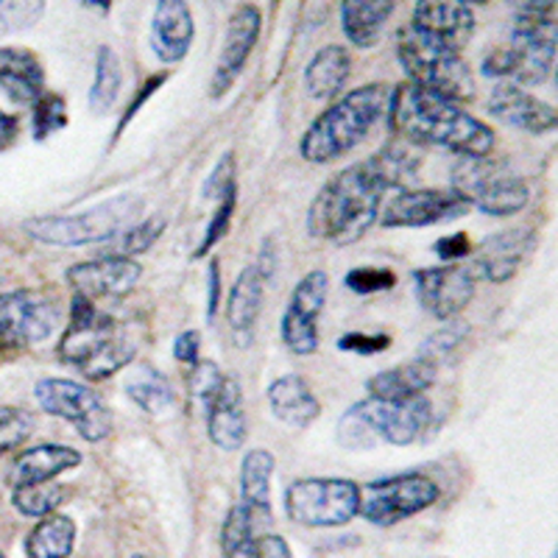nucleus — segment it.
Instances as JSON below:
<instances>
[{
  "mask_svg": "<svg viewBox=\"0 0 558 558\" xmlns=\"http://www.w3.org/2000/svg\"><path fill=\"white\" fill-rule=\"evenodd\" d=\"M349 64H352V59H349L347 48H341V45L322 48L305 70V87L311 98H316V101L336 98L349 78Z\"/></svg>",
  "mask_w": 558,
  "mask_h": 558,
  "instance_id": "31",
  "label": "nucleus"
},
{
  "mask_svg": "<svg viewBox=\"0 0 558 558\" xmlns=\"http://www.w3.org/2000/svg\"><path fill=\"white\" fill-rule=\"evenodd\" d=\"M433 416L430 402L425 393L411 400H375L349 408L338 422V441L347 450H372L377 441H388L393 447L413 445L427 430Z\"/></svg>",
  "mask_w": 558,
  "mask_h": 558,
  "instance_id": "5",
  "label": "nucleus"
},
{
  "mask_svg": "<svg viewBox=\"0 0 558 558\" xmlns=\"http://www.w3.org/2000/svg\"><path fill=\"white\" fill-rule=\"evenodd\" d=\"M76 542V522L64 514L39 517V525L28 533L26 553L37 558H64L73 553Z\"/></svg>",
  "mask_w": 558,
  "mask_h": 558,
  "instance_id": "33",
  "label": "nucleus"
},
{
  "mask_svg": "<svg viewBox=\"0 0 558 558\" xmlns=\"http://www.w3.org/2000/svg\"><path fill=\"white\" fill-rule=\"evenodd\" d=\"M68 123V107H64L62 96H51V93H43V96L34 101V137L48 140L51 134H57L59 129H64Z\"/></svg>",
  "mask_w": 558,
  "mask_h": 558,
  "instance_id": "38",
  "label": "nucleus"
},
{
  "mask_svg": "<svg viewBox=\"0 0 558 558\" xmlns=\"http://www.w3.org/2000/svg\"><path fill=\"white\" fill-rule=\"evenodd\" d=\"M137 355V341L118 318L101 313L84 293H73L70 327L59 341V357L87 380H107L118 375Z\"/></svg>",
  "mask_w": 558,
  "mask_h": 558,
  "instance_id": "3",
  "label": "nucleus"
},
{
  "mask_svg": "<svg viewBox=\"0 0 558 558\" xmlns=\"http://www.w3.org/2000/svg\"><path fill=\"white\" fill-rule=\"evenodd\" d=\"M463 332H466V327H463V324H450V327H445L441 332H433V338L425 343V349H422V355L430 357V361L447 355V352H450V349L461 341Z\"/></svg>",
  "mask_w": 558,
  "mask_h": 558,
  "instance_id": "45",
  "label": "nucleus"
},
{
  "mask_svg": "<svg viewBox=\"0 0 558 558\" xmlns=\"http://www.w3.org/2000/svg\"><path fill=\"white\" fill-rule=\"evenodd\" d=\"M330 277L324 271H311L293 291L288 311L282 316V341L293 355H313L318 349V318L327 305Z\"/></svg>",
  "mask_w": 558,
  "mask_h": 558,
  "instance_id": "13",
  "label": "nucleus"
},
{
  "mask_svg": "<svg viewBox=\"0 0 558 558\" xmlns=\"http://www.w3.org/2000/svg\"><path fill=\"white\" fill-rule=\"evenodd\" d=\"M37 422L23 408H0V456L20 447L34 433Z\"/></svg>",
  "mask_w": 558,
  "mask_h": 558,
  "instance_id": "39",
  "label": "nucleus"
},
{
  "mask_svg": "<svg viewBox=\"0 0 558 558\" xmlns=\"http://www.w3.org/2000/svg\"><path fill=\"white\" fill-rule=\"evenodd\" d=\"M391 107V87L386 84H368L352 89L349 96L332 104L324 114H318L313 126L299 143V151L313 166H324L343 157L355 146H361L368 132L388 118Z\"/></svg>",
  "mask_w": 558,
  "mask_h": 558,
  "instance_id": "4",
  "label": "nucleus"
},
{
  "mask_svg": "<svg viewBox=\"0 0 558 558\" xmlns=\"http://www.w3.org/2000/svg\"><path fill=\"white\" fill-rule=\"evenodd\" d=\"M517 20H553L556 0H508Z\"/></svg>",
  "mask_w": 558,
  "mask_h": 558,
  "instance_id": "46",
  "label": "nucleus"
},
{
  "mask_svg": "<svg viewBox=\"0 0 558 558\" xmlns=\"http://www.w3.org/2000/svg\"><path fill=\"white\" fill-rule=\"evenodd\" d=\"M162 229H166V218L162 216L132 223L114 241L107 243V254H114V257H134V254L151 248L157 243V238L162 235Z\"/></svg>",
  "mask_w": 558,
  "mask_h": 558,
  "instance_id": "37",
  "label": "nucleus"
},
{
  "mask_svg": "<svg viewBox=\"0 0 558 558\" xmlns=\"http://www.w3.org/2000/svg\"><path fill=\"white\" fill-rule=\"evenodd\" d=\"M260 517L252 514L243 502H238V506H232V511H229L227 522H223V531H221V550L223 556L229 558H238V556H248L252 558V547H254V539L260 536V531H257V525H260ZM263 525H268V522H263Z\"/></svg>",
  "mask_w": 558,
  "mask_h": 558,
  "instance_id": "34",
  "label": "nucleus"
},
{
  "mask_svg": "<svg viewBox=\"0 0 558 558\" xmlns=\"http://www.w3.org/2000/svg\"><path fill=\"white\" fill-rule=\"evenodd\" d=\"M235 154H223L221 162H218L216 168H213V173H209L207 184H204V196H213L218 202V198L227 196L229 191H238V182H235Z\"/></svg>",
  "mask_w": 558,
  "mask_h": 558,
  "instance_id": "43",
  "label": "nucleus"
},
{
  "mask_svg": "<svg viewBox=\"0 0 558 558\" xmlns=\"http://www.w3.org/2000/svg\"><path fill=\"white\" fill-rule=\"evenodd\" d=\"M268 405H271V413L279 422H286L291 427H307L322 413L316 393L299 375H286L274 380L271 388H268Z\"/></svg>",
  "mask_w": 558,
  "mask_h": 558,
  "instance_id": "27",
  "label": "nucleus"
},
{
  "mask_svg": "<svg viewBox=\"0 0 558 558\" xmlns=\"http://www.w3.org/2000/svg\"><path fill=\"white\" fill-rule=\"evenodd\" d=\"M533 232L525 227L506 229V232H495L481 243V252H477V263L472 268L483 274L488 282H508L520 271L525 254L533 246Z\"/></svg>",
  "mask_w": 558,
  "mask_h": 558,
  "instance_id": "23",
  "label": "nucleus"
},
{
  "mask_svg": "<svg viewBox=\"0 0 558 558\" xmlns=\"http://www.w3.org/2000/svg\"><path fill=\"white\" fill-rule=\"evenodd\" d=\"M263 293H266V277L260 274V268H243L241 277L235 279V288L229 293V324H232L241 347H248L252 341L254 324L263 311Z\"/></svg>",
  "mask_w": 558,
  "mask_h": 558,
  "instance_id": "28",
  "label": "nucleus"
},
{
  "mask_svg": "<svg viewBox=\"0 0 558 558\" xmlns=\"http://www.w3.org/2000/svg\"><path fill=\"white\" fill-rule=\"evenodd\" d=\"M405 173V154L386 151L332 177L313 198L307 213L311 235L336 246L361 241L368 227L380 218L386 193L400 187Z\"/></svg>",
  "mask_w": 558,
  "mask_h": 558,
  "instance_id": "1",
  "label": "nucleus"
},
{
  "mask_svg": "<svg viewBox=\"0 0 558 558\" xmlns=\"http://www.w3.org/2000/svg\"><path fill=\"white\" fill-rule=\"evenodd\" d=\"M277 470V461L268 450L246 452L241 463V502L271 525V475Z\"/></svg>",
  "mask_w": 558,
  "mask_h": 558,
  "instance_id": "30",
  "label": "nucleus"
},
{
  "mask_svg": "<svg viewBox=\"0 0 558 558\" xmlns=\"http://www.w3.org/2000/svg\"><path fill=\"white\" fill-rule=\"evenodd\" d=\"M209 293H207V318L213 322L218 313V296H221V271H218V260H213V266H209Z\"/></svg>",
  "mask_w": 558,
  "mask_h": 558,
  "instance_id": "50",
  "label": "nucleus"
},
{
  "mask_svg": "<svg viewBox=\"0 0 558 558\" xmlns=\"http://www.w3.org/2000/svg\"><path fill=\"white\" fill-rule=\"evenodd\" d=\"M140 277H143L140 263H134L132 257H114V254H104L101 260L78 263L68 271L73 291L84 293L93 302L104 296H123L137 286Z\"/></svg>",
  "mask_w": 558,
  "mask_h": 558,
  "instance_id": "20",
  "label": "nucleus"
},
{
  "mask_svg": "<svg viewBox=\"0 0 558 558\" xmlns=\"http://www.w3.org/2000/svg\"><path fill=\"white\" fill-rule=\"evenodd\" d=\"M488 112L500 118L508 126H517L522 132L531 134H545L556 129V109L547 107L536 96L525 93L520 84L502 82L492 89L488 98Z\"/></svg>",
  "mask_w": 558,
  "mask_h": 558,
  "instance_id": "21",
  "label": "nucleus"
},
{
  "mask_svg": "<svg viewBox=\"0 0 558 558\" xmlns=\"http://www.w3.org/2000/svg\"><path fill=\"white\" fill-rule=\"evenodd\" d=\"M438 500V486L427 475L408 472V475L383 477L361 488L357 517L368 520L372 525H397L408 517L418 514Z\"/></svg>",
  "mask_w": 558,
  "mask_h": 558,
  "instance_id": "10",
  "label": "nucleus"
},
{
  "mask_svg": "<svg viewBox=\"0 0 558 558\" xmlns=\"http://www.w3.org/2000/svg\"><path fill=\"white\" fill-rule=\"evenodd\" d=\"M45 12V0H0V23L14 32L37 26Z\"/></svg>",
  "mask_w": 558,
  "mask_h": 558,
  "instance_id": "40",
  "label": "nucleus"
},
{
  "mask_svg": "<svg viewBox=\"0 0 558 558\" xmlns=\"http://www.w3.org/2000/svg\"><path fill=\"white\" fill-rule=\"evenodd\" d=\"M388 121L413 143L447 148L456 157H488L495 148V132L486 123L413 82L391 89Z\"/></svg>",
  "mask_w": 558,
  "mask_h": 558,
  "instance_id": "2",
  "label": "nucleus"
},
{
  "mask_svg": "<svg viewBox=\"0 0 558 558\" xmlns=\"http://www.w3.org/2000/svg\"><path fill=\"white\" fill-rule=\"evenodd\" d=\"M433 383H436V361L418 355L402 366L386 368L372 377L366 383V391L375 400H411V397L425 393Z\"/></svg>",
  "mask_w": 558,
  "mask_h": 558,
  "instance_id": "24",
  "label": "nucleus"
},
{
  "mask_svg": "<svg viewBox=\"0 0 558 558\" xmlns=\"http://www.w3.org/2000/svg\"><path fill=\"white\" fill-rule=\"evenodd\" d=\"M235 204H238V191H229L227 196L218 198L216 216L209 218L207 232H204L202 246H198L196 257H204V254H209V248L216 246V243L221 241L223 235H227V232H229V223H232V216H235Z\"/></svg>",
  "mask_w": 558,
  "mask_h": 558,
  "instance_id": "41",
  "label": "nucleus"
},
{
  "mask_svg": "<svg viewBox=\"0 0 558 558\" xmlns=\"http://www.w3.org/2000/svg\"><path fill=\"white\" fill-rule=\"evenodd\" d=\"M397 0H341V28L357 48H372L386 32Z\"/></svg>",
  "mask_w": 558,
  "mask_h": 558,
  "instance_id": "29",
  "label": "nucleus"
},
{
  "mask_svg": "<svg viewBox=\"0 0 558 558\" xmlns=\"http://www.w3.org/2000/svg\"><path fill=\"white\" fill-rule=\"evenodd\" d=\"M126 397L140 411L151 413V416H166V413H171L177 408V393H173L171 383L151 366H140L129 377Z\"/></svg>",
  "mask_w": 558,
  "mask_h": 558,
  "instance_id": "32",
  "label": "nucleus"
},
{
  "mask_svg": "<svg viewBox=\"0 0 558 558\" xmlns=\"http://www.w3.org/2000/svg\"><path fill=\"white\" fill-rule=\"evenodd\" d=\"M84 7H93V9H98V12H107L109 9V3H112V0H82Z\"/></svg>",
  "mask_w": 558,
  "mask_h": 558,
  "instance_id": "52",
  "label": "nucleus"
},
{
  "mask_svg": "<svg viewBox=\"0 0 558 558\" xmlns=\"http://www.w3.org/2000/svg\"><path fill=\"white\" fill-rule=\"evenodd\" d=\"M470 198L452 191H397L380 207L383 227H433L470 213Z\"/></svg>",
  "mask_w": 558,
  "mask_h": 558,
  "instance_id": "14",
  "label": "nucleus"
},
{
  "mask_svg": "<svg viewBox=\"0 0 558 558\" xmlns=\"http://www.w3.org/2000/svg\"><path fill=\"white\" fill-rule=\"evenodd\" d=\"M413 282H416L418 305L441 322H450L458 313H463V307L470 305L472 296H475L472 266L418 268L413 274Z\"/></svg>",
  "mask_w": 558,
  "mask_h": 558,
  "instance_id": "15",
  "label": "nucleus"
},
{
  "mask_svg": "<svg viewBox=\"0 0 558 558\" xmlns=\"http://www.w3.org/2000/svg\"><path fill=\"white\" fill-rule=\"evenodd\" d=\"M196 26L184 0H159L151 20V48L162 64H177L191 51Z\"/></svg>",
  "mask_w": 558,
  "mask_h": 558,
  "instance_id": "22",
  "label": "nucleus"
},
{
  "mask_svg": "<svg viewBox=\"0 0 558 558\" xmlns=\"http://www.w3.org/2000/svg\"><path fill=\"white\" fill-rule=\"evenodd\" d=\"M361 486L343 477H305L286 492V511L305 527H338L357 517Z\"/></svg>",
  "mask_w": 558,
  "mask_h": 558,
  "instance_id": "9",
  "label": "nucleus"
},
{
  "mask_svg": "<svg viewBox=\"0 0 558 558\" xmlns=\"http://www.w3.org/2000/svg\"><path fill=\"white\" fill-rule=\"evenodd\" d=\"M397 53L408 73V82L456 104L475 98V78H472L470 68L458 57V51L447 45L425 37L413 26H405L397 34Z\"/></svg>",
  "mask_w": 558,
  "mask_h": 558,
  "instance_id": "7",
  "label": "nucleus"
},
{
  "mask_svg": "<svg viewBox=\"0 0 558 558\" xmlns=\"http://www.w3.org/2000/svg\"><path fill=\"white\" fill-rule=\"evenodd\" d=\"M514 76L522 84H545L556 64V20H517L511 37Z\"/></svg>",
  "mask_w": 558,
  "mask_h": 558,
  "instance_id": "16",
  "label": "nucleus"
},
{
  "mask_svg": "<svg viewBox=\"0 0 558 558\" xmlns=\"http://www.w3.org/2000/svg\"><path fill=\"white\" fill-rule=\"evenodd\" d=\"M207 413V436L221 450H241L246 441V408H243V388L235 377L223 375L213 391L202 397Z\"/></svg>",
  "mask_w": 558,
  "mask_h": 558,
  "instance_id": "17",
  "label": "nucleus"
},
{
  "mask_svg": "<svg viewBox=\"0 0 558 558\" xmlns=\"http://www.w3.org/2000/svg\"><path fill=\"white\" fill-rule=\"evenodd\" d=\"M260 26H263V17L254 7H241L235 14H232L227 37H223L221 57H218L216 76H213V82H209V96L221 98L232 89V84H235L238 76H241L243 64H246V59L252 57L254 45H257Z\"/></svg>",
  "mask_w": 558,
  "mask_h": 558,
  "instance_id": "18",
  "label": "nucleus"
},
{
  "mask_svg": "<svg viewBox=\"0 0 558 558\" xmlns=\"http://www.w3.org/2000/svg\"><path fill=\"white\" fill-rule=\"evenodd\" d=\"M391 343L388 336H366V332H347V336L338 341V349H347V352H355V355H375Z\"/></svg>",
  "mask_w": 558,
  "mask_h": 558,
  "instance_id": "44",
  "label": "nucleus"
},
{
  "mask_svg": "<svg viewBox=\"0 0 558 558\" xmlns=\"http://www.w3.org/2000/svg\"><path fill=\"white\" fill-rule=\"evenodd\" d=\"M198 352H202V338L198 332H182L173 343V355H177L179 363H187V366H196Z\"/></svg>",
  "mask_w": 558,
  "mask_h": 558,
  "instance_id": "49",
  "label": "nucleus"
},
{
  "mask_svg": "<svg viewBox=\"0 0 558 558\" xmlns=\"http://www.w3.org/2000/svg\"><path fill=\"white\" fill-rule=\"evenodd\" d=\"M82 463V452L64 445H39L28 447L12 461L9 470V483L23 486V483H43L53 481L68 470H76Z\"/></svg>",
  "mask_w": 558,
  "mask_h": 558,
  "instance_id": "25",
  "label": "nucleus"
},
{
  "mask_svg": "<svg viewBox=\"0 0 558 558\" xmlns=\"http://www.w3.org/2000/svg\"><path fill=\"white\" fill-rule=\"evenodd\" d=\"M57 327V305L37 291L0 293V352L37 347Z\"/></svg>",
  "mask_w": 558,
  "mask_h": 558,
  "instance_id": "12",
  "label": "nucleus"
},
{
  "mask_svg": "<svg viewBox=\"0 0 558 558\" xmlns=\"http://www.w3.org/2000/svg\"><path fill=\"white\" fill-rule=\"evenodd\" d=\"M37 402L45 413L64 418L87 441H104L112 430V413L104 400L84 383L76 380H39Z\"/></svg>",
  "mask_w": 558,
  "mask_h": 558,
  "instance_id": "11",
  "label": "nucleus"
},
{
  "mask_svg": "<svg viewBox=\"0 0 558 558\" xmlns=\"http://www.w3.org/2000/svg\"><path fill=\"white\" fill-rule=\"evenodd\" d=\"M472 252V241L463 232H456V235H447L436 243V254L441 260H461Z\"/></svg>",
  "mask_w": 558,
  "mask_h": 558,
  "instance_id": "47",
  "label": "nucleus"
},
{
  "mask_svg": "<svg viewBox=\"0 0 558 558\" xmlns=\"http://www.w3.org/2000/svg\"><path fill=\"white\" fill-rule=\"evenodd\" d=\"M263 556V558H291V547L286 545L282 536H274V533H266V536H257L252 547V558Z\"/></svg>",
  "mask_w": 558,
  "mask_h": 558,
  "instance_id": "48",
  "label": "nucleus"
},
{
  "mask_svg": "<svg viewBox=\"0 0 558 558\" xmlns=\"http://www.w3.org/2000/svg\"><path fill=\"white\" fill-rule=\"evenodd\" d=\"M143 202L137 196H118L84 209L78 216H45L26 223V232L34 241L51 243L62 248L93 246V243H109L121 235L123 229L140 221Z\"/></svg>",
  "mask_w": 558,
  "mask_h": 558,
  "instance_id": "6",
  "label": "nucleus"
},
{
  "mask_svg": "<svg viewBox=\"0 0 558 558\" xmlns=\"http://www.w3.org/2000/svg\"><path fill=\"white\" fill-rule=\"evenodd\" d=\"M466 3H488V0H466Z\"/></svg>",
  "mask_w": 558,
  "mask_h": 558,
  "instance_id": "53",
  "label": "nucleus"
},
{
  "mask_svg": "<svg viewBox=\"0 0 558 558\" xmlns=\"http://www.w3.org/2000/svg\"><path fill=\"white\" fill-rule=\"evenodd\" d=\"M121 62H118V53L109 48V45H101L96 62V82H93V89H89V109L93 112H109L121 96Z\"/></svg>",
  "mask_w": 558,
  "mask_h": 558,
  "instance_id": "35",
  "label": "nucleus"
},
{
  "mask_svg": "<svg viewBox=\"0 0 558 558\" xmlns=\"http://www.w3.org/2000/svg\"><path fill=\"white\" fill-rule=\"evenodd\" d=\"M343 282H347L349 291L366 296V293L388 291V288L397 282V277H393V271H388V268H352Z\"/></svg>",
  "mask_w": 558,
  "mask_h": 558,
  "instance_id": "42",
  "label": "nucleus"
},
{
  "mask_svg": "<svg viewBox=\"0 0 558 558\" xmlns=\"http://www.w3.org/2000/svg\"><path fill=\"white\" fill-rule=\"evenodd\" d=\"M411 26L452 51H461L475 34V14L466 0H416Z\"/></svg>",
  "mask_w": 558,
  "mask_h": 558,
  "instance_id": "19",
  "label": "nucleus"
},
{
  "mask_svg": "<svg viewBox=\"0 0 558 558\" xmlns=\"http://www.w3.org/2000/svg\"><path fill=\"white\" fill-rule=\"evenodd\" d=\"M70 497L68 486H57L51 481L43 483H23V486H14V508H17L23 517H45L57 511L64 500Z\"/></svg>",
  "mask_w": 558,
  "mask_h": 558,
  "instance_id": "36",
  "label": "nucleus"
},
{
  "mask_svg": "<svg viewBox=\"0 0 558 558\" xmlns=\"http://www.w3.org/2000/svg\"><path fill=\"white\" fill-rule=\"evenodd\" d=\"M452 187L470 198V204H477L481 213L495 218L514 216L531 198L525 179L488 157H461V166L452 171Z\"/></svg>",
  "mask_w": 558,
  "mask_h": 558,
  "instance_id": "8",
  "label": "nucleus"
},
{
  "mask_svg": "<svg viewBox=\"0 0 558 558\" xmlns=\"http://www.w3.org/2000/svg\"><path fill=\"white\" fill-rule=\"evenodd\" d=\"M0 87L14 104H34L45 93V70L26 48H0Z\"/></svg>",
  "mask_w": 558,
  "mask_h": 558,
  "instance_id": "26",
  "label": "nucleus"
},
{
  "mask_svg": "<svg viewBox=\"0 0 558 558\" xmlns=\"http://www.w3.org/2000/svg\"><path fill=\"white\" fill-rule=\"evenodd\" d=\"M14 140H17V118L0 112V151L12 146Z\"/></svg>",
  "mask_w": 558,
  "mask_h": 558,
  "instance_id": "51",
  "label": "nucleus"
}]
</instances>
